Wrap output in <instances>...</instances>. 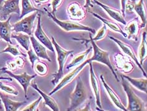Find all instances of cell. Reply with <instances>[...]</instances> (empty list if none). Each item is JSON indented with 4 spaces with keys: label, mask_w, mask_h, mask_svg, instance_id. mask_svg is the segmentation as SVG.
Masks as SVG:
<instances>
[{
    "label": "cell",
    "mask_w": 147,
    "mask_h": 111,
    "mask_svg": "<svg viewBox=\"0 0 147 111\" xmlns=\"http://www.w3.org/2000/svg\"><path fill=\"white\" fill-rule=\"evenodd\" d=\"M51 39H52L51 41H52L54 48L56 50V52L57 53V62H58L59 63L58 71H57V72L53 74L54 78L53 79H52V81H51V82H52L53 84L56 85L63 77L64 66H65L66 60L70 55H73V53H74V51L66 50L65 49H64L63 47L61 46L59 44L57 43L55 38L53 36L51 37Z\"/></svg>",
    "instance_id": "6da1fadb"
},
{
    "label": "cell",
    "mask_w": 147,
    "mask_h": 111,
    "mask_svg": "<svg viewBox=\"0 0 147 111\" xmlns=\"http://www.w3.org/2000/svg\"><path fill=\"white\" fill-rule=\"evenodd\" d=\"M122 79V86L127 98L128 105L126 108L127 111H145L146 110L145 104L135 91H133L129 82L125 78L121 76Z\"/></svg>",
    "instance_id": "7a4b0ae2"
},
{
    "label": "cell",
    "mask_w": 147,
    "mask_h": 111,
    "mask_svg": "<svg viewBox=\"0 0 147 111\" xmlns=\"http://www.w3.org/2000/svg\"><path fill=\"white\" fill-rule=\"evenodd\" d=\"M69 98L70 103L69 107L67 109L68 111L77 110L78 107L87 99V91L84 81L80 77L78 78L74 90L70 95Z\"/></svg>",
    "instance_id": "3957f363"
},
{
    "label": "cell",
    "mask_w": 147,
    "mask_h": 111,
    "mask_svg": "<svg viewBox=\"0 0 147 111\" xmlns=\"http://www.w3.org/2000/svg\"><path fill=\"white\" fill-rule=\"evenodd\" d=\"M87 42H90L92 44V50H94V55L92 56V58L89 59L91 62H100L106 65L110 69L113 74L114 75V78H116L117 81H119V79L118 78L117 74L115 72L114 67L111 62L109 53L107 51H105L101 49L97 44L95 43V41L92 39V33H90V40H87Z\"/></svg>",
    "instance_id": "277c9868"
},
{
    "label": "cell",
    "mask_w": 147,
    "mask_h": 111,
    "mask_svg": "<svg viewBox=\"0 0 147 111\" xmlns=\"http://www.w3.org/2000/svg\"><path fill=\"white\" fill-rule=\"evenodd\" d=\"M44 10L47 13V15L58 25L59 27L62 29L66 32H71L73 31H88L91 33L92 34H95L96 31L94 29L92 28L87 25L80 24L78 22L74 21H68V20H61L57 18L56 15H54L51 12L44 8Z\"/></svg>",
    "instance_id": "5b68a950"
},
{
    "label": "cell",
    "mask_w": 147,
    "mask_h": 111,
    "mask_svg": "<svg viewBox=\"0 0 147 111\" xmlns=\"http://www.w3.org/2000/svg\"><path fill=\"white\" fill-rule=\"evenodd\" d=\"M39 12H34L27 17L12 25V31L15 33H24L29 36L32 35V29L35 19L37 17Z\"/></svg>",
    "instance_id": "8992f818"
},
{
    "label": "cell",
    "mask_w": 147,
    "mask_h": 111,
    "mask_svg": "<svg viewBox=\"0 0 147 111\" xmlns=\"http://www.w3.org/2000/svg\"><path fill=\"white\" fill-rule=\"evenodd\" d=\"M89 62H91L90 61V59H88L87 60H85V61L83 63H82L80 65L76 66V68L74 70H73L72 71L68 73L67 75H66L65 77L62 79V80L61 81V82H59V83L57 84L56 86L49 93L50 96H52L53 95L56 93V92L60 90L61 89H62L64 86H65L66 85L68 84L69 82H71L73 79H74L76 76H78V74L82 70L84 69L87 64H88Z\"/></svg>",
    "instance_id": "52a82bcc"
},
{
    "label": "cell",
    "mask_w": 147,
    "mask_h": 111,
    "mask_svg": "<svg viewBox=\"0 0 147 111\" xmlns=\"http://www.w3.org/2000/svg\"><path fill=\"white\" fill-rule=\"evenodd\" d=\"M0 71H1L3 74H6L9 76V77L11 78H14L17 80L24 89L25 97L27 98V90L28 88L30 85L31 81L33 79L36 77V74L29 75L27 74V72H25L22 74H15L11 71H9L6 67H3L0 69Z\"/></svg>",
    "instance_id": "ba28073f"
},
{
    "label": "cell",
    "mask_w": 147,
    "mask_h": 111,
    "mask_svg": "<svg viewBox=\"0 0 147 111\" xmlns=\"http://www.w3.org/2000/svg\"><path fill=\"white\" fill-rule=\"evenodd\" d=\"M109 39L113 40L115 43H116L117 45L119 47V48L122 50V52L124 53H125L127 56H128L130 57V58H131V59L135 62L136 64L138 66V67L142 71L143 76L146 78V73L145 71V69H143V66H142L140 64L139 60L138 59V58H137L136 54L135 52H134V50L133 49L131 46L130 44L124 43L123 41L118 39L117 38H116L113 36H109Z\"/></svg>",
    "instance_id": "9c48e42d"
},
{
    "label": "cell",
    "mask_w": 147,
    "mask_h": 111,
    "mask_svg": "<svg viewBox=\"0 0 147 111\" xmlns=\"http://www.w3.org/2000/svg\"><path fill=\"white\" fill-rule=\"evenodd\" d=\"M34 36L35 37L40 43H42L46 48L49 50L53 53L55 52V50H54L52 41L49 39V37L44 33L42 27V25H41V15L39 14H38L37 15V24L36 29L34 32Z\"/></svg>",
    "instance_id": "30bf717a"
},
{
    "label": "cell",
    "mask_w": 147,
    "mask_h": 111,
    "mask_svg": "<svg viewBox=\"0 0 147 111\" xmlns=\"http://www.w3.org/2000/svg\"><path fill=\"white\" fill-rule=\"evenodd\" d=\"M68 14L70 20L72 21H81L84 20L87 15V12L84 7L78 2H71L67 7Z\"/></svg>",
    "instance_id": "8fae6325"
},
{
    "label": "cell",
    "mask_w": 147,
    "mask_h": 111,
    "mask_svg": "<svg viewBox=\"0 0 147 111\" xmlns=\"http://www.w3.org/2000/svg\"><path fill=\"white\" fill-rule=\"evenodd\" d=\"M89 67H90V81L92 90L94 92V97L95 98V102H96L97 107L102 110V106L100 99V85H99L98 79L97 77L96 74H95L94 70L92 65V62L88 63Z\"/></svg>",
    "instance_id": "7c38bea8"
},
{
    "label": "cell",
    "mask_w": 147,
    "mask_h": 111,
    "mask_svg": "<svg viewBox=\"0 0 147 111\" xmlns=\"http://www.w3.org/2000/svg\"><path fill=\"white\" fill-rule=\"evenodd\" d=\"M20 0H5L3 1V5L0 7V10L2 11V17L6 19L13 13L17 14L20 15L21 11L19 6Z\"/></svg>",
    "instance_id": "4fadbf2b"
},
{
    "label": "cell",
    "mask_w": 147,
    "mask_h": 111,
    "mask_svg": "<svg viewBox=\"0 0 147 111\" xmlns=\"http://www.w3.org/2000/svg\"><path fill=\"white\" fill-rule=\"evenodd\" d=\"M124 31L127 34V38L134 41H137L138 39V34L140 30V24H139L138 17L134 18L128 23H126Z\"/></svg>",
    "instance_id": "5bb4252c"
},
{
    "label": "cell",
    "mask_w": 147,
    "mask_h": 111,
    "mask_svg": "<svg viewBox=\"0 0 147 111\" xmlns=\"http://www.w3.org/2000/svg\"><path fill=\"white\" fill-rule=\"evenodd\" d=\"M114 58L116 67L121 71L125 73H129L133 70V65L128 57L121 53H115Z\"/></svg>",
    "instance_id": "9a60e30c"
},
{
    "label": "cell",
    "mask_w": 147,
    "mask_h": 111,
    "mask_svg": "<svg viewBox=\"0 0 147 111\" xmlns=\"http://www.w3.org/2000/svg\"><path fill=\"white\" fill-rule=\"evenodd\" d=\"M94 1L96 3L98 6H99L100 7L103 9L112 18L114 19V20L118 22H120V23L123 24L124 25L126 24L127 22L125 20V19H124V17L123 15L122 12H121V10H119L103 4V3H101L100 1H99L98 0H94Z\"/></svg>",
    "instance_id": "2e32d148"
},
{
    "label": "cell",
    "mask_w": 147,
    "mask_h": 111,
    "mask_svg": "<svg viewBox=\"0 0 147 111\" xmlns=\"http://www.w3.org/2000/svg\"><path fill=\"white\" fill-rule=\"evenodd\" d=\"M100 78L101 79V81L102 82V84H103L105 90H106L107 93L108 94L111 101H113V103L114 104V106H116L117 109H119L121 110L127 111L126 108L124 107L123 104L122 103V101L120 99L119 97L118 96L116 92L109 86V85L106 82V81H105L104 76L101 74L100 76Z\"/></svg>",
    "instance_id": "e0dca14e"
},
{
    "label": "cell",
    "mask_w": 147,
    "mask_h": 111,
    "mask_svg": "<svg viewBox=\"0 0 147 111\" xmlns=\"http://www.w3.org/2000/svg\"><path fill=\"white\" fill-rule=\"evenodd\" d=\"M30 39L33 50L34 52L36 53L37 56L39 58L46 60L48 62H51V59L49 58L48 54L47 53L46 48L42 43H40L32 35L30 36Z\"/></svg>",
    "instance_id": "ac0fdd59"
},
{
    "label": "cell",
    "mask_w": 147,
    "mask_h": 111,
    "mask_svg": "<svg viewBox=\"0 0 147 111\" xmlns=\"http://www.w3.org/2000/svg\"><path fill=\"white\" fill-rule=\"evenodd\" d=\"M0 98H1L2 103L4 104L5 110L6 111H17L19 108L26 104V101H13L9 98L8 95L0 91Z\"/></svg>",
    "instance_id": "d6986e66"
},
{
    "label": "cell",
    "mask_w": 147,
    "mask_h": 111,
    "mask_svg": "<svg viewBox=\"0 0 147 111\" xmlns=\"http://www.w3.org/2000/svg\"><path fill=\"white\" fill-rule=\"evenodd\" d=\"M30 85L35 90L37 91L38 93L40 95V96L42 97V98L44 100V105H45V106H48L50 109L53 111L59 110L58 105L56 103L55 100H54L53 98L51 97L49 94L47 95L41 90L38 87L37 83H36V82H32V83H30Z\"/></svg>",
    "instance_id": "ffe728a7"
},
{
    "label": "cell",
    "mask_w": 147,
    "mask_h": 111,
    "mask_svg": "<svg viewBox=\"0 0 147 111\" xmlns=\"http://www.w3.org/2000/svg\"><path fill=\"white\" fill-rule=\"evenodd\" d=\"M11 18V17L9 16L5 21L0 20V38L12 44L11 40L12 31V26L10 24Z\"/></svg>",
    "instance_id": "44dd1931"
},
{
    "label": "cell",
    "mask_w": 147,
    "mask_h": 111,
    "mask_svg": "<svg viewBox=\"0 0 147 111\" xmlns=\"http://www.w3.org/2000/svg\"><path fill=\"white\" fill-rule=\"evenodd\" d=\"M120 76L125 78L129 84H131L138 90L144 92L145 93H147V79L146 77L145 78H133L125 74H121Z\"/></svg>",
    "instance_id": "7402d4cb"
},
{
    "label": "cell",
    "mask_w": 147,
    "mask_h": 111,
    "mask_svg": "<svg viewBox=\"0 0 147 111\" xmlns=\"http://www.w3.org/2000/svg\"><path fill=\"white\" fill-rule=\"evenodd\" d=\"M89 13L93 15L94 17L97 18V19H98V20H100L101 22H103L104 25H106V26L108 27L109 28H110L111 30H113L114 32H116V33H120L121 34L123 35L124 37L127 38V34H126L125 32H124L122 29L121 28V27L119 26V24L116 23V22H111L110 20H107V19H105L103 17H102L100 15H99L98 14H96V13H95V12H92L91 11H89Z\"/></svg>",
    "instance_id": "603a6c76"
},
{
    "label": "cell",
    "mask_w": 147,
    "mask_h": 111,
    "mask_svg": "<svg viewBox=\"0 0 147 111\" xmlns=\"http://www.w3.org/2000/svg\"><path fill=\"white\" fill-rule=\"evenodd\" d=\"M134 10L138 15L142 23L140 24V28H144L146 24V9L144 3V0H139L134 5Z\"/></svg>",
    "instance_id": "cb8c5ba5"
},
{
    "label": "cell",
    "mask_w": 147,
    "mask_h": 111,
    "mask_svg": "<svg viewBox=\"0 0 147 111\" xmlns=\"http://www.w3.org/2000/svg\"><path fill=\"white\" fill-rule=\"evenodd\" d=\"M11 37L15 39L17 42L24 48L28 51L30 48V36L27 34H24V33H17V34H11Z\"/></svg>",
    "instance_id": "d4e9b609"
},
{
    "label": "cell",
    "mask_w": 147,
    "mask_h": 111,
    "mask_svg": "<svg viewBox=\"0 0 147 111\" xmlns=\"http://www.w3.org/2000/svg\"><path fill=\"white\" fill-rule=\"evenodd\" d=\"M34 12H42L40 10L35 7L31 0H22V10L19 18L22 19L26 15Z\"/></svg>",
    "instance_id": "484cf974"
},
{
    "label": "cell",
    "mask_w": 147,
    "mask_h": 111,
    "mask_svg": "<svg viewBox=\"0 0 147 111\" xmlns=\"http://www.w3.org/2000/svg\"><path fill=\"white\" fill-rule=\"evenodd\" d=\"M138 56L140 64L143 66V63L146 59V32L144 31L142 33V41L138 48Z\"/></svg>",
    "instance_id": "4316f807"
},
{
    "label": "cell",
    "mask_w": 147,
    "mask_h": 111,
    "mask_svg": "<svg viewBox=\"0 0 147 111\" xmlns=\"http://www.w3.org/2000/svg\"><path fill=\"white\" fill-rule=\"evenodd\" d=\"M92 46H90V48H88L87 50L85 51L84 52L79 54L78 55H77L75 58H74V59L72 60L71 63H69V64L67 65L66 69H70L73 67H76L79 65H80L81 63L84 62L86 60V59L87 58L88 55H89V53L92 52Z\"/></svg>",
    "instance_id": "83f0119b"
},
{
    "label": "cell",
    "mask_w": 147,
    "mask_h": 111,
    "mask_svg": "<svg viewBox=\"0 0 147 111\" xmlns=\"http://www.w3.org/2000/svg\"><path fill=\"white\" fill-rule=\"evenodd\" d=\"M32 69H34L37 74L40 76H45L48 73V65L46 63L40 61L39 60L35 62Z\"/></svg>",
    "instance_id": "f1b7e54d"
},
{
    "label": "cell",
    "mask_w": 147,
    "mask_h": 111,
    "mask_svg": "<svg viewBox=\"0 0 147 111\" xmlns=\"http://www.w3.org/2000/svg\"><path fill=\"white\" fill-rule=\"evenodd\" d=\"M1 53H9L11 54L12 55H13L14 57H17L18 55H21L23 57H27L26 54H25L24 53H22L21 51L19 50L18 46H13L11 45V44H8V46H6V48L3 50Z\"/></svg>",
    "instance_id": "f546056e"
},
{
    "label": "cell",
    "mask_w": 147,
    "mask_h": 111,
    "mask_svg": "<svg viewBox=\"0 0 147 111\" xmlns=\"http://www.w3.org/2000/svg\"><path fill=\"white\" fill-rule=\"evenodd\" d=\"M0 90L4 91L8 93L15 95V96H17L19 94L18 91L17 90V88L9 84L4 83V82H0Z\"/></svg>",
    "instance_id": "4dcf8cb0"
},
{
    "label": "cell",
    "mask_w": 147,
    "mask_h": 111,
    "mask_svg": "<svg viewBox=\"0 0 147 111\" xmlns=\"http://www.w3.org/2000/svg\"><path fill=\"white\" fill-rule=\"evenodd\" d=\"M107 33V26L104 24L103 26H102L100 29L98 31V33L97 34L93 37L92 36V39H93L94 41H98L99 40H101L103 39L106 36Z\"/></svg>",
    "instance_id": "1f68e13d"
},
{
    "label": "cell",
    "mask_w": 147,
    "mask_h": 111,
    "mask_svg": "<svg viewBox=\"0 0 147 111\" xmlns=\"http://www.w3.org/2000/svg\"><path fill=\"white\" fill-rule=\"evenodd\" d=\"M42 99V97H40L39 98H37L36 100H35L33 101L32 103L30 104L27 106V107H25L24 109H22L21 110L22 111H35V110H37L38 109V107H39V105L40 102Z\"/></svg>",
    "instance_id": "d6a6232c"
},
{
    "label": "cell",
    "mask_w": 147,
    "mask_h": 111,
    "mask_svg": "<svg viewBox=\"0 0 147 111\" xmlns=\"http://www.w3.org/2000/svg\"><path fill=\"white\" fill-rule=\"evenodd\" d=\"M27 54H28V58H29V60L30 61L31 63V65H32V68H33L35 62H36L37 60H39V57L37 56V55L36 54V53L34 52V51L32 48H29L27 51Z\"/></svg>",
    "instance_id": "836d02e7"
},
{
    "label": "cell",
    "mask_w": 147,
    "mask_h": 111,
    "mask_svg": "<svg viewBox=\"0 0 147 111\" xmlns=\"http://www.w3.org/2000/svg\"><path fill=\"white\" fill-rule=\"evenodd\" d=\"M64 0H52L51 2V6H52V12L51 14L54 15H56V12H57L61 5L63 4Z\"/></svg>",
    "instance_id": "e575fe53"
},
{
    "label": "cell",
    "mask_w": 147,
    "mask_h": 111,
    "mask_svg": "<svg viewBox=\"0 0 147 111\" xmlns=\"http://www.w3.org/2000/svg\"><path fill=\"white\" fill-rule=\"evenodd\" d=\"M14 61L17 65L18 69H23L25 64V62L23 57L21 55H18L14 59Z\"/></svg>",
    "instance_id": "d590c367"
},
{
    "label": "cell",
    "mask_w": 147,
    "mask_h": 111,
    "mask_svg": "<svg viewBox=\"0 0 147 111\" xmlns=\"http://www.w3.org/2000/svg\"><path fill=\"white\" fill-rule=\"evenodd\" d=\"M128 0H121V12H122L123 15L124 17H125V7H126V5Z\"/></svg>",
    "instance_id": "8d00e7d4"
},
{
    "label": "cell",
    "mask_w": 147,
    "mask_h": 111,
    "mask_svg": "<svg viewBox=\"0 0 147 111\" xmlns=\"http://www.w3.org/2000/svg\"><path fill=\"white\" fill-rule=\"evenodd\" d=\"M50 0H35V3L37 5H40L42 4H46V3H47Z\"/></svg>",
    "instance_id": "74e56055"
},
{
    "label": "cell",
    "mask_w": 147,
    "mask_h": 111,
    "mask_svg": "<svg viewBox=\"0 0 147 111\" xmlns=\"http://www.w3.org/2000/svg\"><path fill=\"white\" fill-rule=\"evenodd\" d=\"M88 7H94V5L92 4L91 0H85V3L84 5V8H88Z\"/></svg>",
    "instance_id": "f35d334b"
},
{
    "label": "cell",
    "mask_w": 147,
    "mask_h": 111,
    "mask_svg": "<svg viewBox=\"0 0 147 111\" xmlns=\"http://www.w3.org/2000/svg\"><path fill=\"white\" fill-rule=\"evenodd\" d=\"M0 80H7V81H12V78L11 77H1L0 76Z\"/></svg>",
    "instance_id": "ab89813d"
},
{
    "label": "cell",
    "mask_w": 147,
    "mask_h": 111,
    "mask_svg": "<svg viewBox=\"0 0 147 111\" xmlns=\"http://www.w3.org/2000/svg\"><path fill=\"white\" fill-rule=\"evenodd\" d=\"M90 103L89 102V103H88V104H87V106H86V107H87V109H79L78 110H91L92 109H90Z\"/></svg>",
    "instance_id": "60d3db41"
},
{
    "label": "cell",
    "mask_w": 147,
    "mask_h": 111,
    "mask_svg": "<svg viewBox=\"0 0 147 111\" xmlns=\"http://www.w3.org/2000/svg\"><path fill=\"white\" fill-rule=\"evenodd\" d=\"M5 1V0H0V6L1 5V4L3 3V1Z\"/></svg>",
    "instance_id": "b9f144b4"
},
{
    "label": "cell",
    "mask_w": 147,
    "mask_h": 111,
    "mask_svg": "<svg viewBox=\"0 0 147 111\" xmlns=\"http://www.w3.org/2000/svg\"><path fill=\"white\" fill-rule=\"evenodd\" d=\"M1 106H2V101H1V98H0V107H1Z\"/></svg>",
    "instance_id": "7bdbcfd3"
}]
</instances>
